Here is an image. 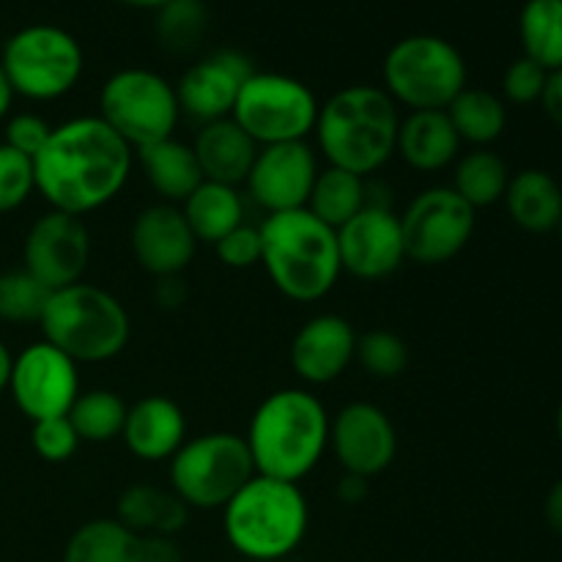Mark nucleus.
<instances>
[{"label": "nucleus", "mask_w": 562, "mask_h": 562, "mask_svg": "<svg viewBox=\"0 0 562 562\" xmlns=\"http://www.w3.org/2000/svg\"><path fill=\"white\" fill-rule=\"evenodd\" d=\"M135 168V148L99 115L53 126L47 146L33 157L36 192L55 212L86 214L119 198Z\"/></svg>", "instance_id": "f257e3e1"}, {"label": "nucleus", "mask_w": 562, "mask_h": 562, "mask_svg": "<svg viewBox=\"0 0 562 562\" xmlns=\"http://www.w3.org/2000/svg\"><path fill=\"white\" fill-rule=\"evenodd\" d=\"M245 442L256 475L300 483L329 450L327 406L302 387L274 390L252 412Z\"/></svg>", "instance_id": "f03ea898"}, {"label": "nucleus", "mask_w": 562, "mask_h": 562, "mask_svg": "<svg viewBox=\"0 0 562 562\" xmlns=\"http://www.w3.org/2000/svg\"><path fill=\"white\" fill-rule=\"evenodd\" d=\"M398 124V104L384 88L349 86L318 108L313 132L327 165L366 179L395 154Z\"/></svg>", "instance_id": "7ed1b4c3"}, {"label": "nucleus", "mask_w": 562, "mask_h": 562, "mask_svg": "<svg viewBox=\"0 0 562 562\" xmlns=\"http://www.w3.org/2000/svg\"><path fill=\"white\" fill-rule=\"evenodd\" d=\"M261 231V263L269 280L294 302H318L335 289L340 269L338 231L307 209L267 214Z\"/></svg>", "instance_id": "20e7f679"}, {"label": "nucleus", "mask_w": 562, "mask_h": 562, "mask_svg": "<svg viewBox=\"0 0 562 562\" xmlns=\"http://www.w3.org/2000/svg\"><path fill=\"white\" fill-rule=\"evenodd\" d=\"M311 525L300 483L252 475L223 508V532L236 554L252 562H278L302 547Z\"/></svg>", "instance_id": "39448f33"}, {"label": "nucleus", "mask_w": 562, "mask_h": 562, "mask_svg": "<svg viewBox=\"0 0 562 562\" xmlns=\"http://www.w3.org/2000/svg\"><path fill=\"white\" fill-rule=\"evenodd\" d=\"M44 340L80 366L108 362L126 349L132 322L119 296L91 283H75L49 294L38 318Z\"/></svg>", "instance_id": "423d86ee"}, {"label": "nucleus", "mask_w": 562, "mask_h": 562, "mask_svg": "<svg viewBox=\"0 0 562 562\" xmlns=\"http://www.w3.org/2000/svg\"><path fill=\"white\" fill-rule=\"evenodd\" d=\"M384 91L395 104L415 110H448L467 88V64L456 44L431 33H415L390 47L382 64Z\"/></svg>", "instance_id": "0eeeda50"}, {"label": "nucleus", "mask_w": 562, "mask_h": 562, "mask_svg": "<svg viewBox=\"0 0 562 562\" xmlns=\"http://www.w3.org/2000/svg\"><path fill=\"white\" fill-rule=\"evenodd\" d=\"M170 488L190 510H223L256 475L245 437L209 431L187 439L170 459Z\"/></svg>", "instance_id": "6e6552de"}, {"label": "nucleus", "mask_w": 562, "mask_h": 562, "mask_svg": "<svg viewBox=\"0 0 562 562\" xmlns=\"http://www.w3.org/2000/svg\"><path fill=\"white\" fill-rule=\"evenodd\" d=\"M86 55L80 42L58 25H27L5 42L0 69L16 97L53 102L80 82Z\"/></svg>", "instance_id": "1a4fd4ad"}, {"label": "nucleus", "mask_w": 562, "mask_h": 562, "mask_svg": "<svg viewBox=\"0 0 562 562\" xmlns=\"http://www.w3.org/2000/svg\"><path fill=\"white\" fill-rule=\"evenodd\" d=\"M318 108L316 93L302 80L256 69L241 86L231 119L261 148L307 140L316 130Z\"/></svg>", "instance_id": "9d476101"}, {"label": "nucleus", "mask_w": 562, "mask_h": 562, "mask_svg": "<svg viewBox=\"0 0 562 562\" xmlns=\"http://www.w3.org/2000/svg\"><path fill=\"white\" fill-rule=\"evenodd\" d=\"M99 119L132 148L173 137L181 119L176 86L151 69H121L99 93Z\"/></svg>", "instance_id": "9b49d317"}, {"label": "nucleus", "mask_w": 562, "mask_h": 562, "mask_svg": "<svg viewBox=\"0 0 562 562\" xmlns=\"http://www.w3.org/2000/svg\"><path fill=\"white\" fill-rule=\"evenodd\" d=\"M475 209L453 187L423 190L401 214L406 261L442 267L453 261L475 234Z\"/></svg>", "instance_id": "f8f14e48"}, {"label": "nucleus", "mask_w": 562, "mask_h": 562, "mask_svg": "<svg viewBox=\"0 0 562 562\" xmlns=\"http://www.w3.org/2000/svg\"><path fill=\"white\" fill-rule=\"evenodd\" d=\"M9 393L31 423L69 415L82 393L77 362L47 340L25 346L14 357Z\"/></svg>", "instance_id": "ddd939ff"}, {"label": "nucleus", "mask_w": 562, "mask_h": 562, "mask_svg": "<svg viewBox=\"0 0 562 562\" xmlns=\"http://www.w3.org/2000/svg\"><path fill=\"white\" fill-rule=\"evenodd\" d=\"M22 261H25L22 269H27L49 291L80 283L91 261L88 225L82 223V217L49 209L27 231Z\"/></svg>", "instance_id": "4468645a"}, {"label": "nucleus", "mask_w": 562, "mask_h": 562, "mask_svg": "<svg viewBox=\"0 0 562 562\" xmlns=\"http://www.w3.org/2000/svg\"><path fill=\"white\" fill-rule=\"evenodd\" d=\"M329 450L346 475H382L398 453V434L382 406L371 401H351L329 417Z\"/></svg>", "instance_id": "2eb2a0df"}, {"label": "nucleus", "mask_w": 562, "mask_h": 562, "mask_svg": "<svg viewBox=\"0 0 562 562\" xmlns=\"http://www.w3.org/2000/svg\"><path fill=\"white\" fill-rule=\"evenodd\" d=\"M340 269L357 280H384L406 261L401 214L368 201L362 212L338 228Z\"/></svg>", "instance_id": "dca6fc26"}, {"label": "nucleus", "mask_w": 562, "mask_h": 562, "mask_svg": "<svg viewBox=\"0 0 562 562\" xmlns=\"http://www.w3.org/2000/svg\"><path fill=\"white\" fill-rule=\"evenodd\" d=\"M318 170L316 151L307 140L261 146L245 179L247 198L267 214L305 209Z\"/></svg>", "instance_id": "f3484780"}, {"label": "nucleus", "mask_w": 562, "mask_h": 562, "mask_svg": "<svg viewBox=\"0 0 562 562\" xmlns=\"http://www.w3.org/2000/svg\"><path fill=\"white\" fill-rule=\"evenodd\" d=\"M252 71L256 66L239 49H217L201 58L176 82L181 115L195 119L201 126L231 119L236 97Z\"/></svg>", "instance_id": "a211bd4d"}, {"label": "nucleus", "mask_w": 562, "mask_h": 562, "mask_svg": "<svg viewBox=\"0 0 562 562\" xmlns=\"http://www.w3.org/2000/svg\"><path fill=\"white\" fill-rule=\"evenodd\" d=\"M132 256L151 278H173L192 263L198 239L173 203H154L135 217L130 231Z\"/></svg>", "instance_id": "6ab92c4d"}, {"label": "nucleus", "mask_w": 562, "mask_h": 562, "mask_svg": "<svg viewBox=\"0 0 562 562\" xmlns=\"http://www.w3.org/2000/svg\"><path fill=\"white\" fill-rule=\"evenodd\" d=\"M355 351L357 333L349 318L338 313H318L294 335L289 360L302 382L322 387L349 371Z\"/></svg>", "instance_id": "aec40b11"}, {"label": "nucleus", "mask_w": 562, "mask_h": 562, "mask_svg": "<svg viewBox=\"0 0 562 562\" xmlns=\"http://www.w3.org/2000/svg\"><path fill=\"white\" fill-rule=\"evenodd\" d=\"M121 439L135 459L170 461L187 442V417L168 395H146L126 409Z\"/></svg>", "instance_id": "412c9836"}, {"label": "nucleus", "mask_w": 562, "mask_h": 562, "mask_svg": "<svg viewBox=\"0 0 562 562\" xmlns=\"http://www.w3.org/2000/svg\"><path fill=\"white\" fill-rule=\"evenodd\" d=\"M192 151L201 165L203 181L239 187L256 162L258 146L234 119H220L198 130Z\"/></svg>", "instance_id": "4be33fe9"}, {"label": "nucleus", "mask_w": 562, "mask_h": 562, "mask_svg": "<svg viewBox=\"0 0 562 562\" xmlns=\"http://www.w3.org/2000/svg\"><path fill=\"white\" fill-rule=\"evenodd\" d=\"M461 137L445 110H415L398 124L395 154L420 173H437L459 159Z\"/></svg>", "instance_id": "5701e85b"}, {"label": "nucleus", "mask_w": 562, "mask_h": 562, "mask_svg": "<svg viewBox=\"0 0 562 562\" xmlns=\"http://www.w3.org/2000/svg\"><path fill=\"white\" fill-rule=\"evenodd\" d=\"M135 165L143 170L151 190L162 203H184L201 187L203 173L190 143L179 137H165L135 151Z\"/></svg>", "instance_id": "b1692460"}, {"label": "nucleus", "mask_w": 562, "mask_h": 562, "mask_svg": "<svg viewBox=\"0 0 562 562\" xmlns=\"http://www.w3.org/2000/svg\"><path fill=\"white\" fill-rule=\"evenodd\" d=\"M115 519L137 538H173L176 532L184 530L190 508L181 503L173 488L135 483L119 497Z\"/></svg>", "instance_id": "393cba45"}, {"label": "nucleus", "mask_w": 562, "mask_h": 562, "mask_svg": "<svg viewBox=\"0 0 562 562\" xmlns=\"http://www.w3.org/2000/svg\"><path fill=\"white\" fill-rule=\"evenodd\" d=\"M505 206L510 220L530 234H549L562 220V190L547 170H521L508 181Z\"/></svg>", "instance_id": "a878e982"}, {"label": "nucleus", "mask_w": 562, "mask_h": 562, "mask_svg": "<svg viewBox=\"0 0 562 562\" xmlns=\"http://www.w3.org/2000/svg\"><path fill=\"white\" fill-rule=\"evenodd\" d=\"M179 209L192 236L206 245H217L225 234L245 223V198L239 187L217 181H201V187Z\"/></svg>", "instance_id": "bb28decb"}, {"label": "nucleus", "mask_w": 562, "mask_h": 562, "mask_svg": "<svg viewBox=\"0 0 562 562\" xmlns=\"http://www.w3.org/2000/svg\"><path fill=\"white\" fill-rule=\"evenodd\" d=\"M64 562H143V538L119 519H91L71 532Z\"/></svg>", "instance_id": "cd10ccee"}, {"label": "nucleus", "mask_w": 562, "mask_h": 562, "mask_svg": "<svg viewBox=\"0 0 562 562\" xmlns=\"http://www.w3.org/2000/svg\"><path fill=\"white\" fill-rule=\"evenodd\" d=\"M368 201L371 198H368V187L362 176L327 165L324 170H318L305 209L313 217L322 220L324 225L338 231L357 212H362L368 206Z\"/></svg>", "instance_id": "c85d7f7f"}, {"label": "nucleus", "mask_w": 562, "mask_h": 562, "mask_svg": "<svg viewBox=\"0 0 562 562\" xmlns=\"http://www.w3.org/2000/svg\"><path fill=\"white\" fill-rule=\"evenodd\" d=\"M448 119L453 124L456 135L461 143H472L475 148H486L488 143L497 140L508 124V110L497 93L486 88L467 86L453 102L448 104Z\"/></svg>", "instance_id": "c756f323"}, {"label": "nucleus", "mask_w": 562, "mask_h": 562, "mask_svg": "<svg viewBox=\"0 0 562 562\" xmlns=\"http://www.w3.org/2000/svg\"><path fill=\"white\" fill-rule=\"evenodd\" d=\"M508 165L499 154L488 151V148H475V151L464 154L456 159L453 170V190L470 203L472 209H486L503 201L505 190H508Z\"/></svg>", "instance_id": "7c9ffc66"}, {"label": "nucleus", "mask_w": 562, "mask_h": 562, "mask_svg": "<svg viewBox=\"0 0 562 562\" xmlns=\"http://www.w3.org/2000/svg\"><path fill=\"white\" fill-rule=\"evenodd\" d=\"M525 58L547 71L562 69V0H527L519 16Z\"/></svg>", "instance_id": "2f4dec72"}, {"label": "nucleus", "mask_w": 562, "mask_h": 562, "mask_svg": "<svg viewBox=\"0 0 562 562\" xmlns=\"http://www.w3.org/2000/svg\"><path fill=\"white\" fill-rule=\"evenodd\" d=\"M126 409L119 393L113 390H86V393L77 395V401L69 409V423L75 426L80 442L102 445L113 442L121 437L126 420Z\"/></svg>", "instance_id": "473e14b6"}, {"label": "nucleus", "mask_w": 562, "mask_h": 562, "mask_svg": "<svg viewBox=\"0 0 562 562\" xmlns=\"http://www.w3.org/2000/svg\"><path fill=\"white\" fill-rule=\"evenodd\" d=\"M209 25L203 0H170L157 11L159 44L170 53H190L201 44Z\"/></svg>", "instance_id": "72a5a7b5"}, {"label": "nucleus", "mask_w": 562, "mask_h": 562, "mask_svg": "<svg viewBox=\"0 0 562 562\" xmlns=\"http://www.w3.org/2000/svg\"><path fill=\"white\" fill-rule=\"evenodd\" d=\"M53 291L38 283L27 269L0 274V322L38 324Z\"/></svg>", "instance_id": "f704fd0d"}, {"label": "nucleus", "mask_w": 562, "mask_h": 562, "mask_svg": "<svg viewBox=\"0 0 562 562\" xmlns=\"http://www.w3.org/2000/svg\"><path fill=\"white\" fill-rule=\"evenodd\" d=\"M355 360L376 379H398L409 366V346L390 329H371L357 335Z\"/></svg>", "instance_id": "c9c22d12"}, {"label": "nucleus", "mask_w": 562, "mask_h": 562, "mask_svg": "<svg viewBox=\"0 0 562 562\" xmlns=\"http://www.w3.org/2000/svg\"><path fill=\"white\" fill-rule=\"evenodd\" d=\"M36 192L33 159L0 143V214L20 209Z\"/></svg>", "instance_id": "e433bc0d"}, {"label": "nucleus", "mask_w": 562, "mask_h": 562, "mask_svg": "<svg viewBox=\"0 0 562 562\" xmlns=\"http://www.w3.org/2000/svg\"><path fill=\"white\" fill-rule=\"evenodd\" d=\"M31 445L38 459H44L47 464H64V461H69L77 453L82 442L77 437L75 426L69 423V417L64 415L33 423Z\"/></svg>", "instance_id": "4c0bfd02"}, {"label": "nucleus", "mask_w": 562, "mask_h": 562, "mask_svg": "<svg viewBox=\"0 0 562 562\" xmlns=\"http://www.w3.org/2000/svg\"><path fill=\"white\" fill-rule=\"evenodd\" d=\"M49 135H53V124L36 113H16L5 121L3 143L14 151L25 154V157H36L44 146H47Z\"/></svg>", "instance_id": "58836bf2"}, {"label": "nucleus", "mask_w": 562, "mask_h": 562, "mask_svg": "<svg viewBox=\"0 0 562 562\" xmlns=\"http://www.w3.org/2000/svg\"><path fill=\"white\" fill-rule=\"evenodd\" d=\"M214 250L228 269L256 267V263H261V231H258V225L241 223L239 228L225 234L214 245Z\"/></svg>", "instance_id": "ea45409f"}, {"label": "nucleus", "mask_w": 562, "mask_h": 562, "mask_svg": "<svg viewBox=\"0 0 562 562\" xmlns=\"http://www.w3.org/2000/svg\"><path fill=\"white\" fill-rule=\"evenodd\" d=\"M547 77H549V71L543 69V66H538L536 60L519 58L508 66V71H505L503 91L514 104L541 102Z\"/></svg>", "instance_id": "a19ab883"}, {"label": "nucleus", "mask_w": 562, "mask_h": 562, "mask_svg": "<svg viewBox=\"0 0 562 562\" xmlns=\"http://www.w3.org/2000/svg\"><path fill=\"white\" fill-rule=\"evenodd\" d=\"M541 104L543 110H547L549 119L562 130V69L549 71L547 86H543L541 93Z\"/></svg>", "instance_id": "79ce46f5"}, {"label": "nucleus", "mask_w": 562, "mask_h": 562, "mask_svg": "<svg viewBox=\"0 0 562 562\" xmlns=\"http://www.w3.org/2000/svg\"><path fill=\"white\" fill-rule=\"evenodd\" d=\"M154 296H157V302L165 307V311H176L179 305H184L187 285L184 280H181V274H173V278H159Z\"/></svg>", "instance_id": "37998d69"}, {"label": "nucleus", "mask_w": 562, "mask_h": 562, "mask_svg": "<svg viewBox=\"0 0 562 562\" xmlns=\"http://www.w3.org/2000/svg\"><path fill=\"white\" fill-rule=\"evenodd\" d=\"M143 562H184L173 538H143Z\"/></svg>", "instance_id": "c03bdc74"}, {"label": "nucleus", "mask_w": 562, "mask_h": 562, "mask_svg": "<svg viewBox=\"0 0 562 562\" xmlns=\"http://www.w3.org/2000/svg\"><path fill=\"white\" fill-rule=\"evenodd\" d=\"M366 494H368L366 477L346 475V472H344V477L338 481V497L344 499V503L357 505V503H362V499H366Z\"/></svg>", "instance_id": "a18cd8bd"}, {"label": "nucleus", "mask_w": 562, "mask_h": 562, "mask_svg": "<svg viewBox=\"0 0 562 562\" xmlns=\"http://www.w3.org/2000/svg\"><path fill=\"white\" fill-rule=\"evenodd\" d=\"M543 514H547V525L552 527L558 536H562V481H558L549 488L547 503H543Z\"/></svg>", "instance_id": "49530a36"}, {"label": "nucleus", "mask_w": 562, "mask_h": 562, "mask_svg": "<svg viewBox=\"0 0 562 562\" xmlns=\"http://www.w3.org/2000/svg\"><path fill=\"white\" fill-rule=\"evenodd\" d=\"M11 368H14V355H11L9 346L0 340V393H3V390H9Z\"/></svg>", "instance_id": "de8ad7c7"}, {"label": "nucleus", "mask_w": 562, "mask_h": 562, "mask_svg": "<svg viewBox=\"0 0 562 562\" xmlns=\"http://www.w3.org/2000/svg\"><path fill=\"white\" fill-rule=\"evenodd\" d=\"M14 97H16V93H14V88H11L9 77H5V71L0 69V121H3L5 115H9Z\"/></svg>", "instance_id": "09e8293b"}, {"label": "nucleus", "mask_w": 562, "mask_h": 562, "mask_svg": "<svg viewBox=\"0 0 562 562\" xmlns=\"http://www.w3.org/2000/svg\"><path fill=\"white\" fill-rule=\"evenodd\" d=\"M119 3L124 5H132V9H162L165 3H170V0H119Z\"/></svg>", "instance_id": "8fccbe9b"}, {"label": "nucleus", "mask_w": 562, "mask_h": 562, "mask_svg": "<svg viewBox=\"0 0 562 562\" xmlns=\"http://www.w3.org/2000/svg\"><path fill=\"white\" fill-rule=\"evenodd\" d=\"M558 437L562 442V401H560V409H558Z\"/></svg>", "instance_id": "3c124183"}, {"label": "nucleus", "mask_w": 562, "mask_h": 562, "mask_svg": "<svg viewBox=\"0 0 562 562\" xmlns=\"http://www.w3.org/2000/svg\"><path fill=\"white\" fill-rule=\"evenodd\" d=\"M558 231H560V241H562V220H560V225H558Z\"/></svg>", "instance_id": "603ef678"}]
</instances>
